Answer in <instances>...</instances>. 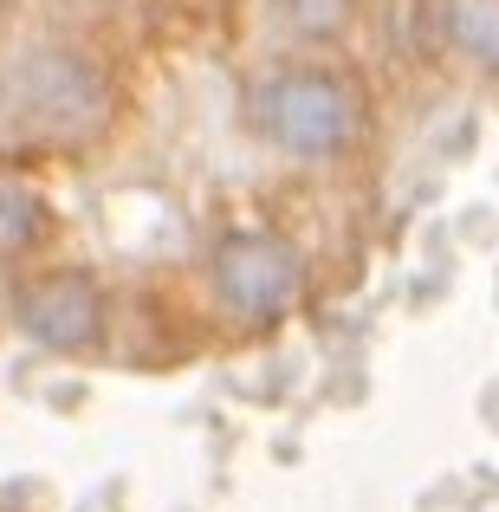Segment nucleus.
I'll return each instance as SVG.
<instances>
[{"label": "nucleus", "mask_w": 499, "mask_h": 512, "mask_svg": "<svg viewBox=\"0 0 499 512\" xmlns=\"http://www.w3.org/2000/svg\"><path fill=\"white\" fill-rule=\"evenodd\" d=\"M279 13H286V26H292L299 39L331 46V39L350 33V20H357V0H279Z\"/></svg>", "instance_id": "0eeeda50"}, {"label": "nucleus", "mask_w": 499, "mask_h": 512, "mask_svg": "<svg viewBox=\"0 0 499 512\" xmlns=\"http://www.w3.org/2000/svg\"><path fill=\"white\" fill-rule=\"evenodd\" d=\"M52 195L39 188V175L0 156V260H26L52 240Z\"/></svg>", "instance_id": "39448f33"}, {"label": "nucleus", "mask_w": 499, "mask_h": 512, "mask_svg": "<svg viewBox=\"0 0 499 512\" xmlns=\"http://www.w3.org/2000/svg\"><path fill=\"white\" fill-rule=\"evenodd\" d=\"M7 111L26 137H46V143H78V137H98L111 124V78L72 46H39L26 52L20 65L7 72Z\"/></svg>", "instance_id": "f03ea898"}, {"label": "nucleus", "mask_w": 499, "mask_h": 512, "mask_svg": "<svg viewBox=\"0 0 499 512\" xmlns=\"http://www.w3.org/2000/svg\"><path fill=\"white\" fill-rule=\"evenodd\" d=\"M104 325H111L104 286L78 266H52L13 286V331L52 357H91L104 344Z\"/></svg>", "instance_id": "20e7f679"}, {"label": "nucleus", "mask_w": 499, "mask_h": 512, "mask_svg": "<svg viewBox=\"0 0 499 512\" xmlns=\"http://www.w3.org/2000/svg\"><path fill=\"white\" fill-rule=\"evenodd\" d=\"M441 33L480 72H499V0H441Z\"/></svg>", "instance_id": "423d86ee"}, {"label": "nucleus", "mask_w": 499, "mask_h": 512, "mask_svg": "<svg viewBox=\"0 0 499 512\" xmlns=\"http://www.w3.org/2000/svg\"><path fill=\"white\" fill-rule=\"evenodd\" d=\"M208 292L234 325L266 331L299 312L305 299V253L273 227H234L208 253Z\"/></svg>", "instance_id": "7ed1b4c3"}, {"label": "nucleus", "mask_w": 499, "mask_h": 512, "mask_svg": "<svg viewBox=\"0 0 499 512\" xmlns=\"http://www.w3.org/2000/svg\"><path fill=\"white\" fill-rule=\"evenodd\" d=\"M247 130L292 163H337L370 130V98L344 65H279L247 91Z\"/></svg>", "instance_id": "f257e3e1"}]
</instances>
